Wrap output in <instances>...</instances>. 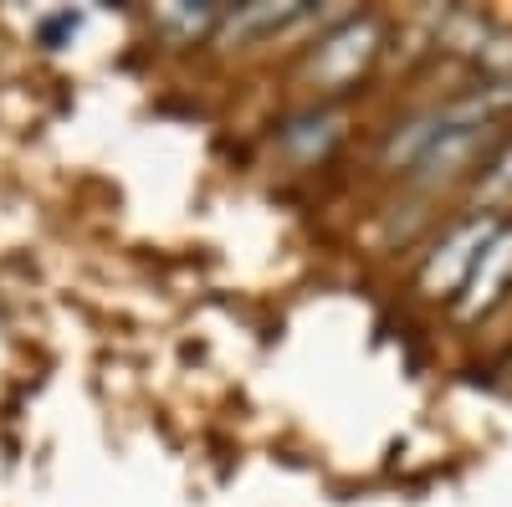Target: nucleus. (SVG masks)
Wrapping results in <instances>:
<instances>
[{"label":"nucleus","instance_id":"1","mask_svg":"<svg viewBox=\"0 0 512 507\" xmlns=\"http://www.w3.org/2000/svg\"><path fill=\"white\" fill-rule=\"evenodd\" d=\"M512 282V226H497L482 246V257L472 267V277H466V298H461V313L477 318L482 308H492L502 298V287Z\"/></svg>","mask_w":512,"mask_h":507},{"label":"nucleus","instance_id":"2","mask_svg":"<svg viewBox=\"0 0 512 507\" xmlns=\"http://www.w3.org/2000/svg\"><path fill=\"white\" fill-rule=\"evenodd\" d=\"M497 226L492 221H482V226H466V231H456L451 241H446V251L425 267V287L431 292H451V287H466V277H472V267H477V257H482V246H487V236H492Z\"/></svg>","mask_w":512,"mask_h":507},{"label":"nucleus","instance_id":"3","mask_svg":"<svg viewBox=\"0 0 512 507\" xmlns=\"http://www.w3.org/2000/svg\"><path fill=\"white\" fill-rule=\"evenodd\" d=\"M374 21H359V26H349V31H338L328 47H318V62H313V77H323V82H344V77H354L364 62H369V52H374Z\"/></svg>","mask_w":512,"mask_h":507}]
</instances>
